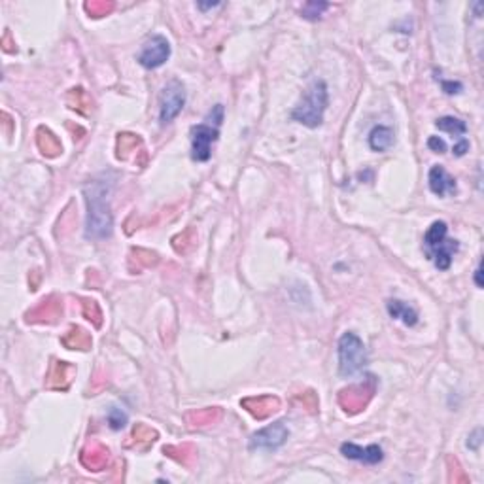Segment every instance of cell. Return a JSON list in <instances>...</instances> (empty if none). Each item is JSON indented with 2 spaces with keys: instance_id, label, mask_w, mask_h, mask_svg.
I'll list each match as a JSON object with an SVG mask.
<instances>
[{
  "instance_id": "cell-9",
  "label": "cell",
  "mask_w": 484,
  "mask_h": 484,
  "mask_svg": "<svg viewBox=\"0 0 484 484\" xmlns=\"http://www.w3.org/2000/svg\"><path fill=\"white\" fill-rule=\"evenodd\" d=\"M340 454L348 460L362 461L365 466H376L384 460V452L379 444H369V446H359L356 443H342L340 444Z\"/></svg>"
},
{
  "instance_id": "cell-15",
  "label": "cell",
  "mask_w": 484,
  "mask_h": 484,
  "mask_svg": "<svg viewBox=\"0 0 484 484\" xmlns=\"http://www.w3.org/2000/svg\"><path fill=\"white\" fill-rule=\"evenodd\" d=\"M127 415L121 409H117V407H112V409L108 410V426L112 427L114 432H120V430H123V427L127 426Z\"/></svg>"
},
{
  "instance_id": "cell-4",
  "label": "cell",
  "mask_w": 484,
  "mask_h": 484,
  "mask_svg": "<svg viewBox=\"0 0 484 484\" xmlns=\"http://www.w3.org/2000/svg\"><path fill=\"white\" fill-rule=\"evenodd\" d=\"M207 121L191 129V159L197 163L208 161L212 156V144L218 140L219 125L224 121V106L216 104Z\"/></svg>"
},
{
  "instance_id": "cell-2",
  "label": "cell",
  "mask_w": 484,
  "mask_h": 484,
  "mask_svg": "<svg viewBox=\"0 0 484 484\" xmlns=\"http://www.w3.org/2000/svg\"><path fill=\"white\" fill-rule=\"evenodd\" d=\"M460 248L454 238H449V225L443 219H437L430 225L424 235V252L427 260L437 267L439 271H449L452 265V258Z\"/></svg>"
},
{
  "instance_id": "cell-5",
  "label": "cell",
  "mask_w": 484,
  "mask_h": 484,
  "mask_svg": "<svg viewBox=\"0 0 484 484\" xmlns=\"http://www.w3.org/2000/svg\"><path fill=\"white\" fill-rule=\"evenodd\" d=\"M339 373L342 376H354L365 367L367 363V352L363 340L352 331H346L339 339Z\"/></svg>"
},
{
  "instance_id": "cell-3",
  "label": "cell",
  "mask_w": 484,
  "mask_h": 484,
  "mask_svg": "<svg viewBox=\"0 0 484 484\" xmlns=\"http://www.w3.org/2000/svg\"><path fill=\"white\" fill-rule=\"evenodd\" d=\"M329 93L328 86L323 80L312 81L309 89L305 91L299 104L292 110V120L305 125L309 129H316L322 125L323 114L328 108Z\"/></svg>"
},
{
  "instance_id": "cell-8",
  "label": "cell",
  "mask_w": 484,
  "mask_h": 484,
  "mask_svg": "<svg viewBox=\"0 0 484 484\" xmlns=\"http://www.w3.org/2000/svg\"><path fill=\"white\" fill-rule=\"evenodd\" d=\"M289 437V430L284 422H275L271 426L261 427L250 439V449L260 450H277L280 449Z\"/></svg>"
},
{
  "instance_id": "cell-17",
  "label": "cell",
  "mask_w": 484,
  "mask_h": 484,
  "mask_svg": "<svg viewBox=\"0 0 484 484\" xmlns=\"http://www.w3.org/2000/svg\"><path fill=\"white\" fill-rule=\"evenodd\" d=\"M441 86H443V91L446 93V95H458V93L463 89V86H461L460 81H452V80L443 81Z\"/></svg>"
},
{
  "instance_id": "cell-20",
  "label": "cell",
  "mask_w": 484,
  "mask_h": 484,
  "mask_svg": "<svg viewBox=\"0 0 484 484\" xmlns=\"http://www.w3.org/2000/svg\"><path fill=\"white\" fill-rule=\"evenodd\" d=\"M197 6L201 8V10H210V8L219 6V2H212V4H197Z\"/></svg>"
},
{
  "instance_id": "cell-18",
  "label": "cell",
  "mask_w": 484,
  "mask_h": 484,
  "mask_svg": "<svg viewBox=\"0 0 484 484\" xmlns=\"http://www.w3.org/2000/svg\"><path fill=\"white\" fill-rule=\"evenodd\" d=\"M467 151H469V142H467L466 139L458 140V144H454V148H452V154H454L456 157H463Z\"/></svg>"
},
{
  "instance_id": "cell-10",
  "label": "cell",
  "mask_w": 484,
  "mask_h": 484,
  "mask_svg": "<svg viewBox=\"0 0 484 484\" xmlns=\"http://www.w3.org/2000/svg\"><path fill=\"white\" fill-rule=\"evenodd\" d=\"M427 184H430L432 193H435L437 197L454 195L456 193V180L441 165H435V167L430 168Z\"/></svg>"
},
{
  "instance_id": "cell-19",
  "label": "cell",
  "mask_w": 484,
  "mask_h": 484,
  "mask_svg": "<svg viewBox=\"0 0 484 484\" xmlns=\"http://www.w3.org/2000/svg\"><path fill=\"white\" fill-rule=\"evenodd\" d=\"M483 267L478 265L477 271H475V284H477V288H483Z\"/></svg>"
},
{
  "instance_id": "cell-12",
  "label": "cell",
  "mask_w": 484,
  "mask_h": 484,
  "mask_svg": "<svg viewBox=\"0 0 484 484\" xmlns=\"http://www.w3.org/2000/svg\"><path fill=\"white\" fill-rule=\"evenodd\" d=\"M369 146L373 151H386L393 146V129L386 127V125H376V127L371 129L369 133Z\"/></svg>"
},
{
  "instance_id": "cell-7",
  "label": "cell",
  "mask_w": 484,
  "mask_h": 484,
  "mask_svg": "<svg viewBox=\"0 0 484 484\" xmlns=\"http://www.w3.org/2000/svg\"><path fill=\"white\" fill-rule=\"evenodd\" d=\"M168 57H171V44H168V40L163 35H154L144 42L137 61L146 70H154L167 63Z\"/></svg>"
},
{
  "instance_id": "cell-1",
  "label": "cell",
  "mask_w": 484,
  "mask_h": 484,
  "mask_svg": "<svg viewBox=\"0 0 484 484\" xmlns=\"http://www.w3.org/2000/svg\"><path fill=\"white\" fill-rule=\"evenodd\" d=\"M114 190V180L103 174L91 180L83 188V195L87 202L86 235L89 238H108L114 229V216L110 210V197Z\"/></svg>"
},
{
  "instance_id": "cell-14",
  "label": "cell",
  "mask_w": 484,
  "mask_h": 484,
  "mask_svg": "<svg viewBox=\"0 0 484 484\" xmlns=\"http://www.w3.org/2000/svg\"><path fill=\"white\" fill-rule=\"evenodd\" d=\"M328 8V2H306L305 6H303V10H301V13H303V18L305 19L316 21V19L322 18V13L325 12Z\"/></svg>"
},
{
  "instance_id": "cell-11",
  "label": "cell",
  "mask_w": 484,
  "mask_h": 484,
  "mask_svg": "<svg viewBox=\"0 0 484 484\" xmlns=\"http://www.w3.org/2000/svg\"><path fill=\"white\" fill-rule=\"evenodd\" d=\"M386 309L390 316L396 318V320H401V322H403L405 325H409V328H413V325L418 323V312H416L409 303H405V301L390 299L386 303Z\"/></svg>"
},
{
  "instance_id": "cell-16",
  "label": "cell",
  "mask_w": 484,
  "mask_h": 484,
  "mask_svg": "<svg viewBox=\"0 0 484 484\" xmlns=\"http://www.w3.org/2000/svg\"><path fill=\"white\" fill-rule=\"evenodd\" d=\"M427 148L435 151V154H444L446 151V142L443 139H439V137H430L427 139Z\"/></svg>"
},
{
  "instance_id": "cell-6",
  "label": "cell",
  "mask_w": 484,
  "mask_h": 484,
  "mask_svg": "<svg viewBox=\"0 0 484 484\" xmlns=\"http://www.w3.org/2000/svg\"><path fill=\"white\" fill-rule=\"evenodd\" d=\"M185 106V89L182 81L171 80L163 87L161 97H159V121L167 125L178 117V114Z\"/></svg>"
},
{
  "instance_id": "cell-13",
  "label": "cell",
  "mask_w": 484,
  "mask_h": 484,
  "mask_svg": "<svg viewBox=\"0 0 484 484\" xmlns=\"http://www.w3.org/2000/svg\"><path fill=\"white\" fill-rule=\"evenodd\" d=\"M435 127H437L439 131H444V133L460 137V139H461V134L467 133L466 121L458 120V117H452V115H444V117L435 121Z\"/></svg>"
}]
</instances>
